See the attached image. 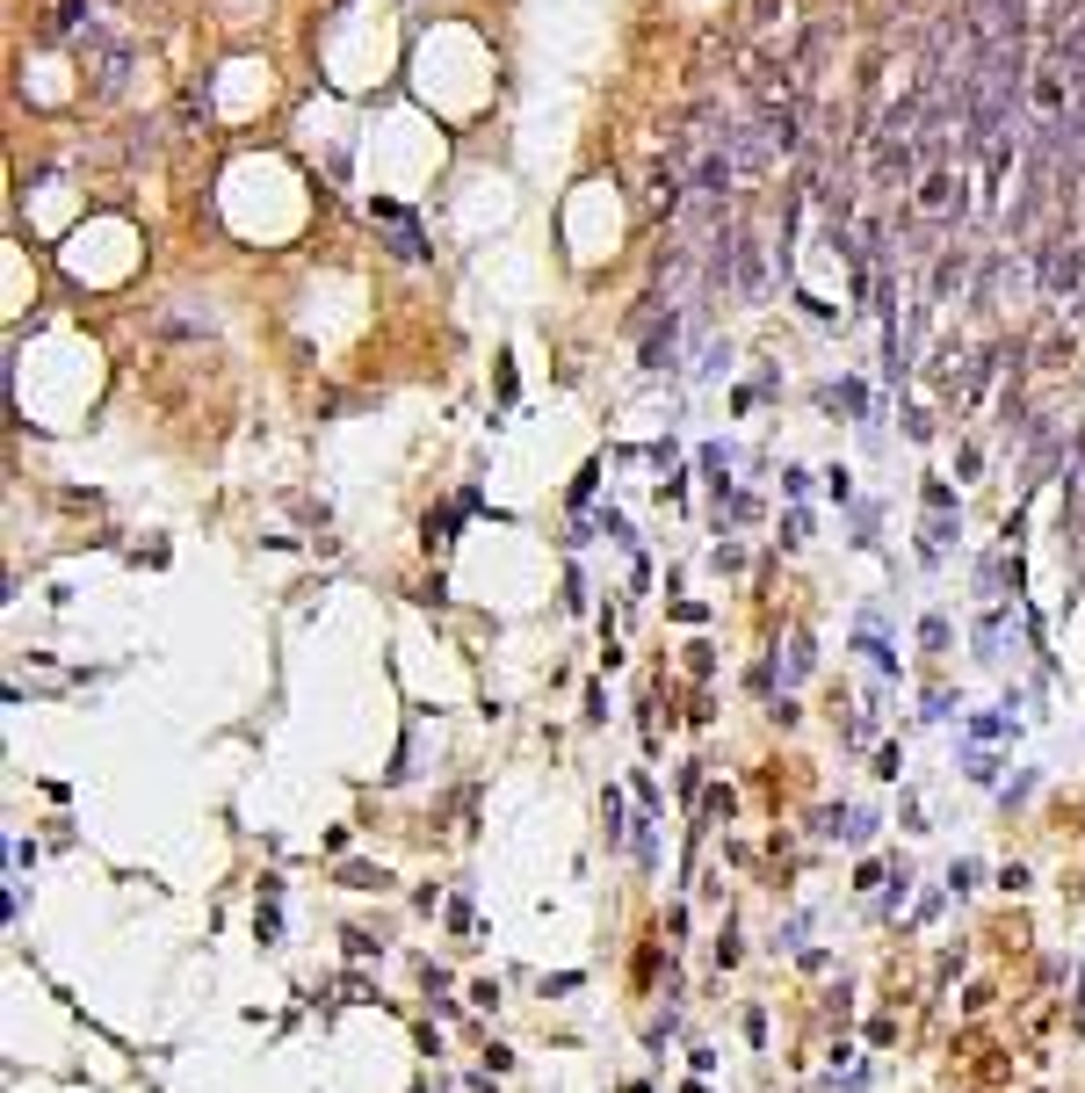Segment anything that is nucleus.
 Returning a JSON list of instances; mask_svg holds the SVG:
<instances>
[{"instance_id":"7ed1b4c3","label":"nucleus","mask_w":1085,"mask_h":1093,"mask_svg":"<svg viewBox=\"0 0 1085 1093\" xmlns=\"http://www.w3.org/2000/svg\"><path fill=\"white\" fill-rule=\"evenodd\" d=\"M449 934H478V927H471V905H463V898H449Z\"/></svg>"},{"instance_id":"f03ea898","label":"nucleus","mask_w":1085,"mask_h":1093,"mask_svg":"<svg viewBox=\"0 0 1085 1093\" xmlns=\"http://www.w3.org/2000/svg\"><path fill=\"white\" fill-rule=\"evenodd\" d=\"M803 674H811V637H796V645H789V681H803Z\"/></svg>"},{"instance_id":"f257e3e1","label":"nucleus","mask_w":1085,"mask_h":1093,"mask_svg":"<svg viewBox=\"0 0 1085 1093\" xmlns=\"http://www.w3.org/2000/svg\"><path fill=\"white\" fill-rule=\"evenodd\" d=\"M905 898H912V869L897 862V876H890V891H883V913H897V905H905Z\"/></svg>"}]
</instances>
